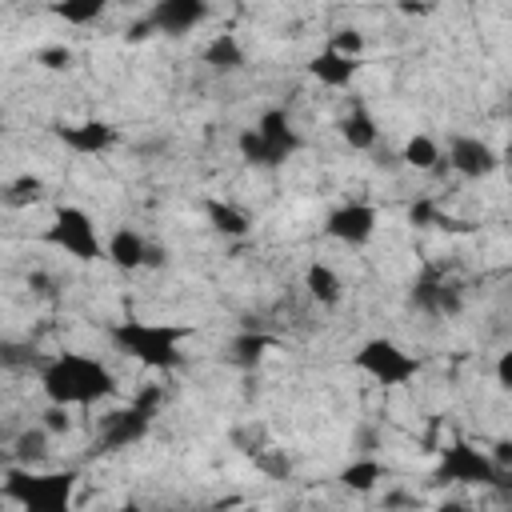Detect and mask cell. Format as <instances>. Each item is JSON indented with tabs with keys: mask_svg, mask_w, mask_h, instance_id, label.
<instances>
[{
	"mask_svg": "<svg viewBox=\"0 0 512 512\" xmlns=\"http://www.w3.org/2000/svg\"><path fill=\"white\" fill-rule=\"evenodd\" d=\"M52 136L72 152V156H104L120 144V132L112 120L100 116H84V120H56Z\"/></svg>",
	"mask_w": 512,
	"mask_h": 512,
	"instance_id": "9c48e42d",
	"label": "cell"
},
{
	"mask_svg": "<svg viewBox=\"0 0 512 512\" xmlns=\"http://www.w3.org/2000/svg\"><path fill=\"white\" fill-rule=\"evenodd\" d=\"M52 440L56 436H68L72 432V408H60V404H44V412H40V420H36Z\"/></svg>",
	"mask_w": 512,
	"mask_h": 512,
	"instance_id": "484cf974",
	"label": "cell"
},
{
	"mask_svg": "<svg viewBox=\"0 0 512 512\" xmlns=\"http://www.w3.org/2000/svg\"><path fill=\"white\" fill-rule=\"evenodd\" d=\"M444 160L464 180H488L500 168V152L484 136H476V132H456L448 140V148H444Z\"/></svg>",
	"mask_w": 512,
	"mask_h": 512,
	"instance_id": "8fae6325",
	"label": "cell"
},
{
	"mask_svg": "<svg viewBox=\"0 0 512 512\" xmlns=\"http://www.w3.org/2000/svg\"><path fill=\"white\" fill-rule=\"evenodd\" d=\"M432 480L448 484V488H496L504 480V468L496 464V456L488 448H480L472 440H448L436 456Z\"/></svg>",
	"mask_w": 512,
	"mask_h": 512,
	"instance_id": "52a82bcc",
	"label": "cell"
},
{
	"mask_svg": "<svg viewBox=\"0 0 512 512\" xmlns=\"http://www.w3.org/2000/svg\"><path fill=\"white\" fill-rule=\"evenodd\" d=\"M208 16H212V8L204 0H160V4H152L144 28L164 32V36H184V32H196Z\"/></svg>",
	"mask_w": 512,
	"mask_h": 512,
	"instance_id": "7c38bea8",
	"label": "cell"
},
{
	"mask_svg": "<svg viewBox=\"0 0 512 512\" xmlns=\"http://www.w3.org/2000/svg\"><path fill=\"white\" fill-rule=\"evenodd\" d=\"M112 512H164V508H148V504H132V500H128V504H116Z\"/></svg>",
	"mask_w": 512,
	"mask_h": 512,
	"instance_id": "4dcf8cb0",
	"label": "cell"
},
{
	"mask_svg": "<svg viewBox=\"0 0 512 512\" xmlns=\"http://www.w3.org/2000/svg\"><path fill=\"white\" fill-rule=\"evenodd\" d=\"M84 472L76 464L68 468H4L0 472V496L16 504L20 512H76Z\"/></svg>",
	"mask_w": 512,
	"mask_h": 512,
	"instance_id": "7a4b0ae2",
	"label": "cell"
},
{
	"mask_svg": "<svg viewBox=\"0 0 512 512\" xmlns=\"http://www.w3.org/2000/svg\"><path fill=\"white\" fill-rule=\"evenodd\" d=\"M364 72V60H352V56H340V52H332L328 44L308 60V76L320 84V88H336V92H344V88H352L356 84V76Z\"/></svg>",
	"mask_w": 512,
	"mask_h": 512,
	"instance_id": "4fadbf2b",
	"label": "cell"
},
{
	"mask_svg": "<svg viewBox=\"0 0 512 512\" xmlns=\"http://www.w3.org/2000/svg\"><path fill=\"white\" fill-rule=\"evenodd\" d=\"M400 160H404L408 168H416V172H432V168L444 160V144H440L436 136H428V132H412V136L404 140V148H400Z\"/></svg>",
	"mask_w": 512,
	"mask_h": 512,
	"instance_id": "7402d4cb",
	"label": "cell"
},
{
	"mask_svg": "<svg viewBox=\"0 0 512 512\" xmlns=\"http://www.w3.org/2000/svg\"><path fill=\"white\" fill-rule=\"evenodd\" d=\"M72 48L68 44H48V48H40L36 52V64H44L48 72H64V68H72Z\"/></svg>",
	"mask_w": 512,
	"mask_h": 512,
	"instance_id": "83f0119b",
	"label": "cell"
},
{
	"mask_svg": "<svg viewBox=\"0 0 512 512\" xmlns=\"http://www.w3.org/2000/svg\"><path fill=\"white\" fill-rule=\"evenodd\" d=\"M496 388H512V352H500V360H496Z\"/></svg>",
	"mask_w": 512,
	"mask_h": 512,
	"instance_id": "f1b7e54d",
	"label": "cell"
},
{
	"mask_svg": "<svg viewBox=\"0 0 512 512\" xmlns=\"http://www.w3.org/2000/svg\"><path fill=\"white\" fill-rule=\"evenodd\" d=\"M216 512H260L256 504H228V508H216Z\"/></svg>",
	"mask_w": 512,
	"mask_h": 512,
	"instance_id": "1f68e13d",
	"label": "cell"
},
{
	"mask_svg": "<svg viewBox=\"0 0 512 512\" xmlns=\"http://www.w3.org/2000/svg\"><path fill=\"white\" fill-rule=\"evenodd\" d=\"M48 452H52V436H48L40 424L24 428V432L12 440V456H16L20 468H40V464L48 460Z\"/></svg>",
	"mask_w": 512,
	"mask_h": 512,
	"instance_id": "603a6c76",
	"label": "cell"
},
{
	"mask_svg": "<svg viewBox=\"0 0 512 512\" xmlns=\"http://www.w3.org/2000/svg\"><path fill=\"white\" fill-rule=\"evenodd\" d=\"M104 0H64V4H52L48 12L56 16V20H64V24H76V28H84V24H96L100 16H104Z\"/></svg>",
	"mask_w": 512,
	"mask_h": 512,
	"instance_id": "cb8c5ba5",
	"label": "cell"
},
{
	"mask_svg": "<svg viewBox=\"0 0 512 512\" xmlns=\"http://www.w3.org/2000/svg\"><path fill=\"white\" fill-rule=\"evenodd\" d=\"M328 48H332V52H340V56L364 60V32H360V28H340V32L328 40Z\"/></svg>",
	"mask_w": 512,
	"mask_h": 512,
	"instance_id": "4316f807",
	"label": "cell"
},
{
	"mask_svg": "<svg viewBox=\"0 0 512 512\" xmlns=\"http://www.w3.org/2000/svg\"><path fill=\"white\" fill-rule=\"evenodd\" d=\"M148 240H144V232H136V228H116L108 240H104V260L112 264V268H120V272H140V268H148Z\"/></svg>",
	"mask_w": 512,
	"mask_h": 512,
	"instance_id": "9a60e30c",
	"label": "cell"
},
{
	"mask_svg": "<svg viewBox=\"0 0 512 512\" xmlns=\"http://www.w3.org/2000/svg\"><path fill=\"white\" fill-rule=\"evenodd\" d=\"M412 308H420L428 316H456L464 308V292H460V284H452L444 276H424L412 288Z\"/></svg>",
	"mask_w": 512,
	"mask_h": 512,
	"instance_id": "5bb4252c",
	"label": "cell"
},
{
	"mask_svg": "<svg viewBox=\"0 0 512 512\" xmlns=\"http://www.w3.org/2000/svg\"><path fill=\"white\" fill-rule=\"evenodd\" d=\"M204 220H208V228L220 232L224 240H240V236L252 232V216H248L240 204L224 200V196H208V200H204Z\"/></svg>",
	"mask_w": 512,
	"mask_h": 512,
	"instance_id": "2e32d148",
	"label": "cell"
},
{
	"mask_svg": "<svg viewBox=\"0 0 512 512\" xmlns=\"http://www.w3.org/2000/svg\"><path fill=\"white\" fill-rule=\"evenodd\" d=\"M48 200V180L40 172H20L12 180L0 184V204L12 208V212H24V208H36Z\"/></svg>",
	"mask_w": 512,
	"mask_h": 512,
	"instance_id": "d6986e66",
	"label": "cell"
},
{
	"mask_svg": "<svg viewBox=\"0 0 512 512\" xmlns=\"http://www.w3.org/2000/svg\"><path fill=\"white\" fill-rule=\"evenodd\" d=\"M304 292H308L312 304H320V308H336V304L344 300V280H340V272H336L332 264L312 260V264L304 268Z\"/></svg>",
	"mask_w": 512,
	"mask_h": 512,
	"instance_id": "ffe728a7",
	"label": "cell"
},
{
	"mask_svg": "<svg viewBox=\"0 0 512 512\" xmlns=\"http://www.w3.org/2000/svg\"><path fill=\"white\" fill-rule=\"evenodd\" d=\"M200 60H204L212 72H240V68L248 64V52H244V44H240L236 32H216V36L204 44Z\"/></svg>",
	"mask_w": 512,
	"mask_h": 512,
	"instance_id": "44dd1931",
	"label": "cell"
},
{
	"mask_svg": "<svg viewBox=\"0 0 512 512\" xmlns=\"http://www.w3.org/2000/svg\"><path fill=\"white\" fill-rule=\"evenodd\" d=\"M432 512H476V508H472L468 500H456V496H448V500H440Z\"/></svg>",
	"mask_w": 512,
	"mask_h": 512,
	"instance_id": "f546056e",
	"label": "cell"
},
{
	"mask_svg": "<svg viewBox=\"0 0 512 512\" xmlns=\"http://www.w3.org/2000/svg\"><path fill=\"white\" fill-rule=\"evenodd\" d=\"M36 380H40L44 400L60 404V408H92V404H104L120 392L116 372L100 356L80 352V348H64V352L44 356L36 364Z\"/></svg>",
	"mask_w": 512,
	"mask_h": 512,
	"instance_id": "6da1fadb",
	"label": "cell"
},
{
	"mask_svg": "<svg viewBox=\"0 0 512 512\" xmlns=\"http://www.w3.org/2000/svg\"><path fill=\"white\" fill-rule=\"evenodd\" d=\"M376 228H380V208L368 200H348V204L332 208L324 220V236L344 248H364L376 236Z\"/></svg>",
	"mask_w": 512,
	"mask_h": 512,
	"instance_id": "30bf717a",
	"label": "cell"
},
{
	"mask_svg": "<svg viewBox=\"0 0 512 512\" xmlns=\"http://www.w3.org/2000/svg\"><path fill=\"white\" fill-rule=\"evenodd\" d=\"M352 368L360 376H368L372 384H380V388H408L424 372L420 356L408 352L392 336H368V340H360V348L352 352Z\"/></svg>",
	"mask_w": 512,
	"mask_h": 512,
	"instance_id": "8992f818",
	"label": "cell"
},
{
	"mask_svg": "<svg viewBox=\"0 0 512 512\" xmlns=\"http://www.w3.org/2000/svg\"><path fill=\"white\" fill-rule=\"evenodd\" d=\"M384 480H388V464L376 460V456H356V460H348V464L336 472V484H340L344 492H356V496L376 492Z\"/></svg>",
	"mask_w": 512,
	"mask_h": 512,
	"instance_id": "e0dca14e",
	"label": "cell"
},
{
	"mask_svg": "<svg viewBox=\"0 0 512 512\" xmlns=\"http://www.w3.org/2000/svg\"><path fill=\"white\" fill-rule=\"evenodd\" d=\"M272 344H276V340H272V336H264V332H240V336H232L228 352H232V364L252 368V364H256Z\"/></svg>",
	"mask_w": 512,
	"mask_h": 512,
	"instance_id": "d4e9b609",
	"label": "cell"
},
{
	"mask_svg": "<svg viewBox=\"0 0 512 512\" xmlns=\"http://www.w3.org/2000/svg\"><path fill=\"white\" fill-rule=\"evenodd\" d=\"M108 340L120 356H128L132 364L148 368V372H172L184 364V340H188V328L180 324H164V320H140V316H128V320H116L108 328Z\"/></svg>",
	"mask_w": 512,
	"mask_h": 512,
	"instance_id": "3957f363",
	"label": "cell"
},
{
	"mask_svg": "<svg viewBox=\"0 0 512 512\" xmlns=\"http://www.w3.org/2000/svg\"><path fill=\"white\" fill-rule=\"evenodd\" d=\"M160 404H164V392L160 388H144L124 408H112L108 416H100V424H96L100 452H124V448L140 444L152 432V416L160 412Z\"/></svg>",
	"mask_w": 512,
	"mask_h": 512,
	"instance_id": "ba28073f",
	"label": "cell"
},
{
	"mask_svg": "<svg viewBox=\"0 0 512 512\" xmlns=\"http://www.w3.org/2000/svg\"><path fill=\"white\" fill-rule=\"evenodd\" d=\"M44 244L72 256L76 264H100L104 260V236L88 208L80 204H56L52 220L44 228Z\"/></svg>",
	"mask_w": 512,
	"mask_h": 512,
	"instance_id": "5b68a950",
	"label": "cell"
},
{
	"mask_svg": "<svg viewBox=\"0 0 512 512\" xmlns=\"http://www.w3.org/2000/svg\"><path fill=\"white\" fill-rule=\"evenodd\" d=\"M236 152L252 168H280L304 152V136L292 128L284 108H264L256 116V124L236 132Z\"/></svg>",
	"mask_w": 512,
	"mask_h": 512,
	"instance_id": "277c9868",
	"label": "cell"
},
{
	"mask_svg": "<svg viewBox=\"0 0 512 512\" xmlns=\"http://www.w3.org/2000/svg\"><path fill=\"white\" fill-rule=\"evenodd\" d=\"M340 140L352 148V152H372L376 144H380V124H376V116L364 108V104H352L344 116H340Z\"/></svg>",
	"mask_w": 512,
	"mask_h": 512,
	"instance_id": "ac0fdd59",
	"label": "cell"
}]
</instances>
